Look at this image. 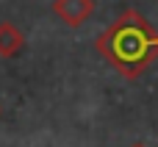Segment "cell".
Masks as SVG:
<instances>
[{
    "instance_id": "7a4b0ae2",
    "label": "cell",
    "mask_w": 158,
    "mask_h": 147,
    "mask_svg": "<svg viewBox=\"0 0 158 147\" xmlns=\"http://www.w3.org/2000/svg\"><path fill=\"white\" fill-rule=\"evenodd\" d=\"M94 11V3L92 0H53V14L67 22L69 28H78L83 25Z\"/></svg>"
},
{
    "instance_id": "3957f363",
    "label": "cell",
    "mask_w": 158,
    "mask_h": 147,
    "mask_svg": "<svg viewBox=\"0 0 158 147\" xmlns=\"http://www.w3.org/2000/svg\"><path fill=\"white\" fill-rule=\"evenodd\" d=\"M25 47V36L14 22H0V56L3 58H14L19 56V50Z\"/></svg>"
},
{
    "instance_id": "6da1fadb",
    "label": "cell",
    "mask_w": 158,
    "mask_h": 147,
    "mask_svg": "<svg viewBox=\"0 0 158 147\" xmlns=\"http://www.w3.org/2000/svg\"><path fill=\"white\" fill-rule=\"evenodd\" d=\"M94 47L125 78H139L158 58V33L139 11L128 8L94 39Z\"/></svg>"
},
{
    "instance_id": "277c9868",
    "label": "cell",
    "mask_w": 158,
    "mask_h": 147,
    "mask_svg": "<svg viewBox=\"0 0 158 147\" xmlns=\"http://www.w3.org/2000/svg\"><path fill=\"white\" fill-rule=\"evenodd\" d=\"M131 147H144V145H131Z\"/></svg>"
}]
</instances>
